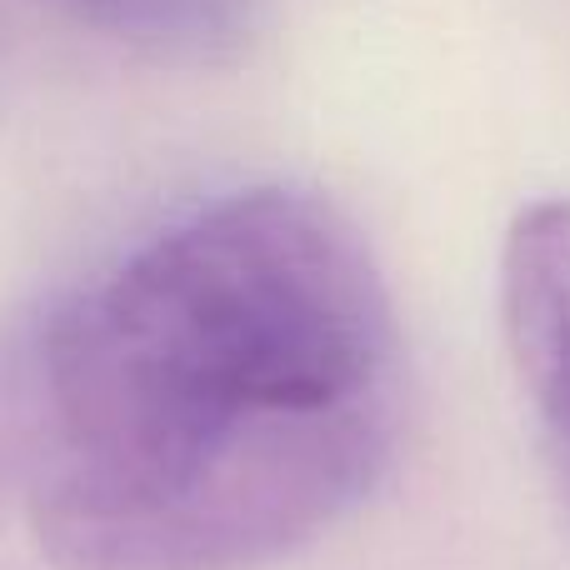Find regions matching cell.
<instances>
[{"label":"cell","instance_id":"1","mask_svg":"<svg viewBox=\"0 0 570 570\" xmlns=\"http://www.w3.org/2000/svg\"><path fill=\"white\" fill-rule=\"evenodd\" d=\"M30 525L60 570H250L365 501L401 425V331L341 206L250 186L56 311Z\"/></svg>","mask_w":570,"mask_h":570},{"label":"cell","instance_id":"2","mask_svg":"<svg viewBox=\"0 0 570 570\" xmlns=\"http://www.w3.org/2000/svg\"><path fill=\"white\" fill-rule=\"evenodd\" d=\"M501 325L570 495V200H535L505 230Z\"/></svg>","mask_w":570,"mask_h":570},{"label":"cell","instance_id":"3","mask_svg":"<svg viewBox=\"0 0 570 570\" xmlns=\"http://www.w3.org/2000/svg\"><path fill=\"white\" fill-rule=\"evenodd\" d=\"M66 20L156 60H230L250 36V0H40Z\"/></svg>","mask_w":570,"mask_h":570}]
</instances>
